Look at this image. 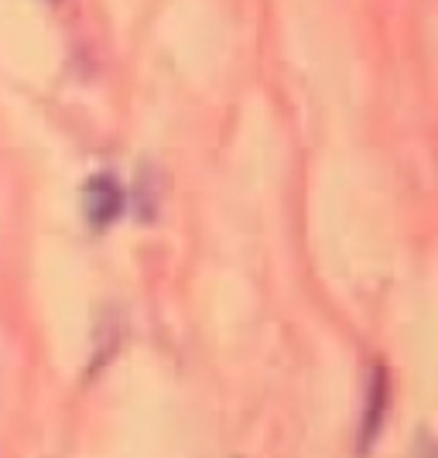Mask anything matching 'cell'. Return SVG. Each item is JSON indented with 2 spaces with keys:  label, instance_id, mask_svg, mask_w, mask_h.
Listing matches in <instances>:
<instances>
[{
  "label": "cell",
  "instance_id": "cell-1",
  "mask_svg": "<svg viewBox=\"0 0 438 458\" xmlns=\"http://www.w3.org/2000/svg\"><path fill=\"white\" fill-rule=\"evenodd\" d=\"M79 202H82V216L90 219V226L107 229L114 226L120 212H124V189H120L114 174H90L82 191H79Z\"/></svg>",
  "mask_w": 438,
  "mask_h": 458
}]
</instances>
